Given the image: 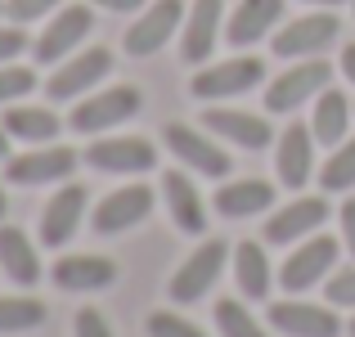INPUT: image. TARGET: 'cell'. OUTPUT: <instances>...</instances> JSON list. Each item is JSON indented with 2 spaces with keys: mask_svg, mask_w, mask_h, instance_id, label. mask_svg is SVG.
Segmentation results:
<instances>
[{
  "mask_svg": "<svg viewBox=\"0 0 355 337\" xmlns=\"http://www.w3.org/2000/svg\"><path fill=\"white\" fill-rule=\"evenodd\" d=\"M45 302L41 297H27V293H14V297H0V337H14V333H32L45 324Z\"/></svg>",
  "mask_w": 355,
  "mask_h": 337,
  "instance_id": "cell-28",
  "label": "cell"
},
{
  "mask_svg": "<svg viewBox=\"0 0 355 337\" xmlns=\"http://www.w3.org/2000/svg\"><path fill=\"white\" fill-rule=\"evenodd\" d=\"M113 72V50L104 45H90V50L68 54L63 63H54L50 81H45V95L54 104H68V99H86L90 90H99V81Z\"/></svg>",
  "mask_w": 355,
  "mask_h": 337,
  "instance_id": "cell-8",
  "label": "cell"
},
{
  "mask_svg": "<svg viewBox=\"0 0 355 337\" xmlns=\"http://www.w3.org/2000/svg\"><path fill=\"white\" fill-rule=\"evenodd\" d=\"M315 130L306 121H288V130L275 135V171H279V184L288 189H306L315 180Z\"/></svg>",
  "mask_w": 355,
  "mask_h": 337,
  "instance_id": "cell-15",
  "label": "cell"
},
{
  "mask_svg": "<svg viewBox=\"0 0 355 337\" xmlns=\"http://www.w3.org/2000/svg\"><path fill=\"white\" fill-rule=\"evenodd\" d=\"M302 5H315V9H338L342 0H302Z\"/></svg>",
  "mask_w": 355,
  "mask_h": 337,
  "instance_id": "cell-41",
  "label": "cell"
},
{
  "mask_svg": "<svg viewBox=\"0 0 355 337\" xmlns=\"http://www.w3.org/2000/svg\"><path fill=\"white\" fill-rule=\"evenodd\" d=\"M0 14H5V0H0Z\"/></svg>",
  "mask_w": 355,
  "mask_h": 337,
  "instance_id": "cell-44",
  "label": "cell"
},
{
  "mask_svg": "<svg viewBox=\"0 0 355 337\" xmlns=\"http://www.w3.org/2000/svg\"><path fill=\"white\" fill-rule=\"evenodd\" d=\"M162 202H166V211H171V225L180 234H193V239H202L207 234V202H202V193H198V184L189 180L184 171H166L162 175Z\"/></svg>",
  "mask_w": 355,
  "mask_h": 337,
  "instance_id": "cell-21",
  "label": "cell"
},
{
  "mask_svg": "<svg viewBox=\"0 0 355 337\" xmlns=\"http://www.w3.org/2000/svg\"><path fill=\"white\" fill-rule=\"evenodd\" d=\"M329 216H333V207H329L324 193H302V198H293L288 207H279V211L266 216V243H279V248L302 243V239H311V234H320Z\"/></svg>",
  "mask_w": 355,
  "mask_h": 337,
  "instance_id": "cell-14",
  "label": "cell"
},
{
  "mask_svg": "<svg viewBox=\"0 0 355 337\" xmlns=\"http://www.w3.org/2000/svg\"><path fill=\"white\" fill-rule=\"evenodd\" d=\"M329 81H333V68H329L324 54L320 59L288 63V72H279V77L266 86V112L284 117V112H297L302 104H315V95L329 90Z\"/></svg>",
  "mask_w": 355,
  "mask_h": 337,
  "instance_id": "cell-6",
  "label": "cell"
},
{
  "mask_svg": "<svg viewBox=\"0 0 355 337\" xmlns=\"http://www.w3.org/2000/svg\"><path fill=\"white\" fill-rule=\"evenodd\" d=\"M230 252H234V248H230L225 239H202L198 248H193L189 257L180 261V270L171 275V284H166V297H171L175 306L202 302V297L216 288V279H220V270H225Z\"/></svg>",
  "mask_w": 355,
  "mask_h": 337,
  "instance_id": "cell-2",
  "label": "cell"
},
{
  "mask_svg": "<svg viewBox=\"0 0 355 337\" xmlns=\"http://www.w3.org/2000/svg\"><path fill=\"white\" fill-rule=\"evenodd\" d=\"M230 261H234V284H239V293L248 297V302H266L270 288H275V270H270L266 248H261V243H252V239H243V243H234Z\"/></svg>",
  "mask_w": 355,
  "mask_h": 337,
  "instance_id": "cell-26",
  "label": "cell"
},
{
  "mask_svg": "<svg viewBox=\"0 0 355 337\" xmlns=\"http://www.w3.org/2000/svg\"><path fill=\"white\" fill-rule=\"evenodd\" d=\"M351 121H355V104H351L347 90H333V86H329V90H320V95H315L311 130H315V139H320V144L338 148L342 139H347Z\"/></svg>",
  "mask_w": 355,
  "mask_h": 337,
  "instance_id": "cell-25",
  "label": "cell"
},
{
  "mask_svg": "<svg viewBox=\"0 0 355 337\" xmlns=\"http://www.w3.org/2000/svg\"><path fill=\"white\" fill-rule=\"evenodd\" d=\"M211 207L220 211L225 221H248V216H261V211L275 207V184L270 180H230L216 189V198H211Z\"/></svg>",
  "mask_w": 355,
  "mask_h": 337,
  "instance_id": "cell-24",
  "label": "cell"
},
{
  "mask_svg": "<svg viewBox=\"0 0 355 337\" xmlns=\"http://www.w3.org/2000/svg\"><path fill=\"white\" fill-rule=\"evenodd\" d=\"M220 36H225V0H193L184 9V27H180L184 63H207L216 54Z\"/></svg>",
  "mask_w": 355,
  "mask_h": 337,
  "instance_id": "cell-18",
  "label": "cell"
},
{
  "mask_svg": "<svg viewBox=\"0 0 355 337\" xmlns=\"http://www.w3.org/2000/svg\"><path fill=\"white\" fill-rule=\"evenodd\" d=\"M148 211H153V189L148 184H121V189H113L90 211V230L99 239H113V234H126L135 225H144Z\"/></svg>",
  "mask_w": 355,
  "mask_h": 337,
  "instance_id": "cell-16",
  "label": "cell"
},
{
  "mask_svg": "<svg viewBox=\"0 0 355 337\" xmlns=\"http://www.w3.org/2000/svg\"><path fill=\"white\" fill-rule=\"evenodd\" d=\"M338 68H342V77H347L351 86H355V41L342 45V63H338Z\"/></svg>",
  "mask_w": 355,
  "mask_h": 337,
  "instance_id": "cell-39",
  "label": "cell"
},
{
  "mask_svg": "<svg viewBox=\"0 0 355 337\" xmlns=\"http://www.w3.org/2000/svg\"><path fill=\"white\" fill-rule=\"evenodd\" d=\"M0 126H5L14 139H23V144H54V135L63 130V121H59V112H54V108L9 104V108H5V121H0Z\"/></svg>",
  "mask_w": 355,
  "mask_h": 337,
  "instance_id": "cell-27",
  "label": "cell"
},
{
  "mask_svg": "<svg viewBox=\"0 0 355 337\" xmlns=\"http://www.w3.org/2000/svg\"><path fill=\"white\" fill-rule=\"evenodd\" d=\"M0 275H5L9 284H18V288L41 284V275H45L41 252H36V243L27 239V230L5 225V221H0Z\"/></svg>",
  "mask_w": 355,
  "mask_h": 337,
  "instance_id": "cell-23",
  "label": "cell"
},
{
  "mask_svg": "<svg viewBox=\"0 0 355 337\" xmlns=\"http://www.w3.org/2000/svg\"><path fill=\"white\" fill-rule=\"evenodd\" d=\"M266 324L284 337H342V320L329 306L302 302V297H284L266 311Z\"/></svg>",
  "mask_w": 355,
  "mask_h": 337,
  "instance_id": "cell-17",
  "label": "cell"
},
{
  "mask_svg": "<svg viewBox=\"0 0 355 337\" xmlns=\"http://www.w3.org/2000/svg\"><path fill=\"white\" fill-rule=\"evenodd\" d=\"M342 36V18L333 9H315V14H302L293 23H284L275 36H270V50L279 59L297 63V59H320L333 41Z\"/></svg>",
  "mask_w": 355,
  "mask_h": 337,
  "instance_id": "cell-5",
  "label": "cell"
},
{
  "mask_svg": "<svg viewBox=\"0 0 355 337\" xmlns=\"http://www.w3.org/2000/svg\"><path fill=\"white\" fill-rule=\"evenodd\" d=\"M338 252L342 243L333 239V234H311V239L293 243V252L284 257V266H279V284H284L288 297H302L311 293V288H320L324 279L338 270Z\"/></svg>",
  "mask_w": 355,
  "mask_h": 337,
  "instance_id": "cell-1",
  "label": "cell"
},
{
  "mask_svg": "<svg viewBox=\"0 0 355 337\" xmlns=\"http://www.w3.org/2000/svg\"><path fill=\"white\" fill-rule=\"evenodd\" d=\"M86 207H90V189L81 180H63L41 211V248H63V243L77 239Z\"/></svg>",
  "mask_w": 355,
  "mask_h": 337,
  "instance_id": "cell-13",
  "label": "cell"
},
{
  "mask_svg": "<svg viewBox=\"0 0 355 337\" xmlns=\"http://www.w3.org/2000/svg\"><path fill=\"white\" fill-rule=\"evenodd\" d=\"M72 337H117L113 324H108V315L99 311V306H81L77 315H72Z\"/></svg>",
  "mask_w": 355,
  "mask_h": 337,
  "instance_id": "cell-35",
  "label": "cell"
},
{
  "mask_svg": "<svg viewBox=\"0 0 355 337\" xmlns=\"http://www.w3.org/2000/svg\"><path fill=\"white\" fill-rule=\"evenodd\" d=\"M27 45H32V41H27V32L18 23H0V63H14Z\"/></svg>",
  "mask_w": 355,
  "mask_h": 337,
  "instance_id": "cell-36",
  "label": "cell"
},
{
  "mask_svg": "<svg viewBox=\"0 0 355 337\" xmlns=\"http://www.w3.org/2000/svg\"><path fill=\"white\" fill-rule=\"evenodd\" d=\"M5 211H9V193H5V180H0V221H5Z\"/></svg>",
  "mask_w": 355,
  "mask_h": 337,
  "instance_id": "cell-42",
  "label": "cell"
},
{
  "mask_svg": "<svg viewBox=\"0 0 355 337\" xmlns=\"http://www.w3.org/2000/svg\"><path fill=\"white\" fill-rule=\"evenodd\" d=\"M202 130H211L216 139H225V144H234V148H248V153L275 144L270 117L248 112V108H207L202 112Z\"/></svg>",
  "mask_w": 355,
  "mask_h": 337,
  "instance_id": "cell-19",
  "label": "cell"
},
{
  "mask_svg": "<svg viewBox=\"0 0 355 337\" xmlns=\"http://www.w3.org/2000/svg\"><path fill=\"white\" fill-rule=\"evenodd\" d=\"M9 139H14V135L0 126V162H9V157H14V153H9Z\"/></svg>",
  "mask_w": 355,
  "mask_h": 337,
  "instance_id": "cell-40",
  "label": "cell"
},
{
  "mask_svg": "<svg viewBox=\"0 0 355 337\" xmlns=\"http://www.w3.org/2000/svg\"><path fill=\"white\" fill-rule=\"evenodd\" d=\"M81 157L104 175H144L157 166V144H148L144 135H99Z\"/></svg>",
  "mask_w": 355,
  "mask_h": 337,
  "instance_id": "cell-11",
  "label": "cell"
},
{
  "mask_svg": "<svg viewBox=\"0 0 355 337\" xmlns=\"http://www.w3.org/2000/svg\"><path fill=\"white\" fill-rule=\"evenodd\" d=\"M68 0H5V14L9 23L27 27V23H41V18H50L54 9H63Z\"/></svg>",
  "mask_w": 355,
  "mask_h": 337,
  "instance_id": "cell-33",
  "label": "cell"
},
{
  "mask_svg": "<svg viewBox=\"0 0 355 337\" xmlns=\"http://www.w3.org/2000/svg\"><path fill=\"white\" fill-rule=\"evenodd\" d=\"M279 23H284V0H239L234 14L225 18V41L234 50H248V45L266 41Z\"/></svg>",
  "mask_w": 355,
  "mask_h": 337,
  "instance_id": "cell-22",
  "label": "cell"
},
{
  "mask_svg": "<svg viewBox=\"0 0 355 337\" xmlns=\"http://www.w3.org/2000/svg\"><path fill=\"white\" fill-rule=\"evenodd\" d=\"M338 225H342V243H347V252L355 257V198H347L338 207Z\"/></svg>",
  "mask_w": 355,
  "mask_h": 337,
  "instance_id": "cell-37",
  "label": "cell"
},
{
  "mask_svg": "<svg viewBox=\"0 0 355 337\" xmlns=\"http://www.w3.org/2000/svg\"><path fill=\"white\" fill-rule=\"evenodd\" d=\"M144 329H148V337H207L193 320H184L180 311H153Z\"/></svg>",
  "mask_w": 355,
  "mask_h": 337,
  "instance_id": "cell-32",
  "label": "cell"
},
{
  "mask_svg": "<svg viewBox=\"0 0 355 337\" xmlns=\"http://www.w3.org/2000/svg\"><path fill=\"white\" fill-rule=\"evenodd\" d=\"M261 81H266V59L234 54V59H220V63H202L193 72L189 90H193V99H239L248 90H257Z\"/></svg>",
  "mask_w": 355,
  "mask_h": 337,
  "instance_id": "cell-7",
  "label": "cell"
},
{
  "mask_svg": "<svg viewBox=\"0 0 355 337\" xmlns=\"http://www.w3.org/2000/svg\"><path fill=\"white\" fill-rule=\"evenodd\" d=\"M324 293H329V306H342V311H355V266H342L324 279Z\"/></svg>",
  "mask_w": 355,
  "mask_h": 337,
  "instance_id": "cell-34",
  "label": "cell"
},
{
  "mask_svg": "<svg viewBox=\"0 0 355 337\" xmlns=\"http://www.w3.org/2000/svg\"><path fill=\"white\" fill-rule=\"evenodd\" d=\"M347 333H351V337H355V320H351V324H347Z\"/></svg>",
  "mask_w": 355,
  "mask_h": 337,
  "instance_id": "cell-43",
  "label": "cell"
},
{
  "mask_svg": "<svg viewBox=\"0 0 355 337\" xmlns=\"http://www.w3.org/2000/svg\"><path fill=\"white\" fill-rule=\"evenodd\" d=\"M162 139H166V148L175 153V162H180L184 171H198V175H207V180H225V175L234 171L230 153L216 144V135H211V130L184 126V121H166Z\"/></svg>",
  "mask_w": 355,
  "mask_h": 337,
  "instance_id": "cell-9",
  "label": "cell"
},
{
  "mask_svg": "<svg viewBox=\"0 0 355 337\" xmlns=\"http://www.w3.org/2000/svg\"><path fill=\"white\" fill-rule=\"evenodd\" d=\"M351 14H355V0H351Z\"/></svg>",
  "mask_w": 355,
  "mask_h": 337,
  "instance_id": "cell-45",
  "label": "cell"
},
{
  "mask_svg": "<svg viewBox=\"0 0 355 337\" xmlns=\"http://www.w3.org/2000/svg\"><path fill=\"white\" fill-rule=\"evenodd\" d=\"M216 329H220V337H270L257 324V315L243 302H234V297H220L216 302Z\"/></svg>",
  "mask_w": 355,
  "mask_h": 337,
  "instance_id": "cell-30",
  "label": "cell"
},
{
  "mask_svg": "<svg viewBox=\"0 0 355 337\" xmlns=\"http://www.w3.org/2000/svg\"><path fill=\"white\" fill-rule=\"evenodd\" d=\"M90 27H95L90 5H63V9H54V14L45 18L41 36L32 41L36 63H63L68 54H77V45L90 36Z\"/></svg>",
  "mask_w": 355,
  "mask_h": 337,
  "instance_id": "cell-10",
  "label": "cell"
},
{
  "mask_svg": "<svg viewBox=\"0 0 355 337\" xmlns=\"http://www.w3.org/2000/svg\"><path fill=\"white\" fill-rule=\"evenodd\" d=\"M180 27H184L180 0H148V5L139 9V18L126 27V54L130 59H148V54H157Z\"/></svg>",
  "mask_w": 355,
  "mask_h": 337,
  "instance_id": "cell-12",
  "label": "cell"
},
{
  "mask_svg": "<svg viewBox=\"0 0 355 337\" xmlns=\"http://www.w3.org/2000/svg\"><path fill=\"white\" fill-rule=\"evenodd\" d=\"M95 9H108V14H139L144 0H90Z\"/></svg>",
  "mask_w": 355,
  "mask_h": 337,
  "instance_id": "cell-38",
  "label": "cell"
},
{
  "mask_svg": "<svg viewBox=\"0 0 355 337\" xmlns=\"http://www.w3.org/2000/svg\"><path fill=\"white\" fill-rule=\"evenodd\" d=\"M50 279L63 293H104V288L117 284V261L95 257V252H72V257L54 261Z\"/></svg>",
  "mask_w": 355,
  "mask_h": 337,
  "instance_id": "cell-20",
  "label": "cell"
},
{
  "mask_svg": "<svg viewBox=\"0 0 355 337\" xmlns=\"http://www.w3.org/2000/svg\"><path fill=\"white\" fill-rule=\"evenodd\" d=\"M320 189L324 193H351L355 189V139H342L320 171Z\"/></svg>",
  "mask_w": 355,
  "mask_h": 337,
  "instance_id": "cell-29",
  "label": "cell"
},
{
  "mask_svg": "<svg viewBox=\"0 0 355 337\" xmlns=\"http://www.w3.org/2000/svg\"><path fill=\"white\" fill-rule=\"evenodd\" d=\"M144 108L139 86H108V90H90L86 99H77L68 126L77 135H108L113 126H126L135 112Z\"/></svg>",
  "mask_w": 355,
  "mask_h": 337,
  "instance_id": "cell-3",
  "label": "cell"
},
{
  "mask_svg": "<svg viewBox=\"0 0 355 337\" xmlns=\"http://www.w3.org/2000/svg\"><path fill=\"white\" fill-rule=\"evenodd\" d=\"M36 90V72L23 68V63H0V108L18 104Z\"/></svg>",
  "mask_w": 355,
  "mask_h": 337,
  "instance_id": "cell-31",
  "label": "cell"
},
{
  "mask_svg": "<svg viewBox=\"0 0 355 337\" xmlns=\"http://www.w3.org/2000/svg\"><path fill=\"white\" fill-rule=\"evenodd\" d=\"M81 153L68 144H27L23 153H14L5 162V180L18 189H36V184H63L72 180Z\"/></svg>",
  "mask_w": 355,
  "mask_h": 337,
  "instance_id": "cell-4",
  "label": "cell"
}]
</instances>
